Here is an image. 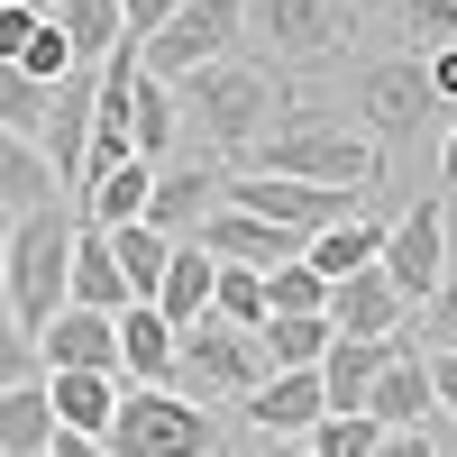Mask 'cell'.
Returning a JSON list of instances; mask_svg holds the SVG:
<instances>
[{
	"label": "cell",
	"mask_w": 457,
	"mask_h": 457,
	"mask_svg": "<svg viewBox=\"0 0 457 457\" xmlns=\"http://www.w3.org/2000/svg\"><path fill=\"white\" fill-rule=\"evenodd\" d=\"M247 174H284V183H320V193L366 202L375 174H385V156H375V146L348 129V110H329V101H284L275 129L256 137Z\"/></svg>",
	"instance_id": "cell-1"
},
{
	"label": "cell",
	"mask_w": 457,
	"mask_h": 457,
	"mask_svg": "<svg viewBox=\"0 0 457 457\" xmlns=\"http://www.w3.org/2000/svg\"><path fill=\"white\" fill-rule=\"evenodd\" d=\"M174 110H183V146L211 165H238L256 156V137L275 129V110H284V83L265 64H238V55H220L202 73H183L174 83Z\"/></svg>",
	"instance_id": "cell-2"
},
{
	"label": "cell",
	"mask_w": 457,
	"mask_h": 457,
	"mask_svg": "<svg viewBox=\"0 0 457 457\" xmlns=\"http://www.w3.org/2000/svg\"><path fill=\"white\" fill-rule=\"evenodd\" d=\"M64 284H73V211H19L10 238H0V312H10L28 338L64 312Z\"/></svg>",
	"instance_id": "cell-3"
},
{
	"label": "cell",
	"mask_w": 457,
	"mask_h": 457,
	"mask_svg": "<svg viewBox=\"0 0 457 457\" xmlns=\"http://www.w3.org/2000/svg\"><path fill=\"white\" fill-rule=\"evenodd\" d=\"M265 385V348H256V329H228V320H193V329H174V375H165V394L183 403H202V411H238L247 394Z\"/></svg>",
	"instance_id": "cell-4"
},
{
	"label": "cell",
	"mask_w": 457,
	"mask_h": 457,
	"mask_svg": "<svg viewBox=\"0 0 457 457\" xmlns=\"http://www.w3.org/2000/svg\"><path fill=\"white\" fill-rule=\"evenodd\" d=\"M430 120H448V101L430 92L421 55H385V64L357 73V92H348V129L375 146V156H385V146H421Z\"/></svg>",
	"instance_id": "cell-5"
},
{
	"label": "cell",
	"mask_w": 457,
	"mask_h": 457,
	"mask_svg": "<svg viewBox=\"0 0 457 457\" xmlns=\"http://www.w3.org/2000/svg\"><path fill=\"white\" fill-rule=\"evenodd\" d=\"M101 448L110 457H220V411L183 403L165 385H137V394H120V421H110Z\"/></svg>",
	"instance_id": "cell-6"
},
{
	"label": "cell",
	"mask_w": 457,
	"mask_h": 457,
	"mask_svg": "<svg viewBox=\"0 0 457 457\" xmlns=\"http://www.w3.org/2000/svg\"><path fill=\"white\" fill-rule=\"evenodd\" d=\"M238 10H247L238 37H256L275 64H329L357 37V0H238Z\"/></svg>",
	"instance_id": "cell-7"
},
{
	"label": "cell",
	"mask_w": 457,
	"mask_h": 457,
	"mask_svg": "<svg viewBox=\"0 0 457 457\" xmlns=\"http://www.w3.org/2000/svg\"><path fill=\"white\" fill-rule=\"evenodd\" d=\"M238 28H247L238 0H183V10L137 46V73L183 83V73H202V64H220V55H238Z\"/></svg>",
	"instance_id": "cell-8"
},
{
	"label": "cell",
	"mask_w": 457,
	"mask_h": 457,
	"mask_svg": "<svg viewBox=\"0 0 457 457\" xmlns=\"http://www.w3.org/2000/svg\"><path fill=\"white\" fill-rule=\"evenodd\" d=\"M220 202H228V211H247V220H265V228H293L302 247H312L320 228H338L348 211H366V202H348V193H320V183H284V174H247V165H228Z\"/></svg>",
	"instance_id": "cell-9"
},
{
	"label": "cell",
	"mask_w": 457,
	"mask_h": 457,
	"mask_svg": "<svg viewBox=\"0 0 457 457\" xmlns=\"http://www.w3.org/2000/svg\"><path fill=\"white\" fill-rule=\"evenodd\" d=\"M375 275L403 293V312H421V302L448 284V211H439V202H411V211L385 228V256H375Z\"/></svg>",
	"instance_id": "cell-10"
},
{
	"label": "cell",
	"mask_w": 457,
	"mask_h": 457,
	"mask_svg": "<svg viewBox=\"0 0 457 457\" xmlns=\"http://www.w3.org/2000/svg\"><path fill=\"white\" fill-rule=\"evenodd\" d=\"M220 183H228V165H211V156H174V165H156L146 228H156V238H193V228L220 211Z\"/></svg>",
	"instance_id": "cell-11"
},
{
	"label": "cell",
	"mask_w": 457,
	"mask_h": 457,
	"mask_svg": "<svg viewBox=\"0 0 457 457\" xmlns=\"http://www.w3.org/2000/svg\"><path fill=\"white\" fill-rule=\"evenodd\" d=\"M37 366L46 375H120V320L110 312H55L37 329Z\"/></svg>",
	"instance_id": "cell-12"
},
{
	"label": "cell",
	"mask_w": 457,
	"mask_h": 457,
	"mask_svg": "<svg viewBox=\"0 0 457 457\" xmlns=\"http://www.w3.org/2000/svg\"><path fill=\"white\" fill-rule=\"evenodd\" d=\"M320 375H265V385L238 403V421H247V439H312V421H320Z\"/></svg>",
	"instance_id": "cell-13"
},
{
	"label": "cell",
	"mask_w": 457,
	"mask_h": 457,
	"mask_svg": "<svg viewBox=\"0 0 457 457\" xmlns=\"http://www.w3.org/2000/svg\"><path fill=\"white\" fill-rule=\"evenodd\" d=\"M320 320H329L338 338H394L411 312H403V293L366 265V275H338V284H329V312H320Z\"/></svg>",
	"instance_id": "cell-14"
},
{
	"label": "cell",
	"mask_w": 457,
	"mask_h": 457,
	"mask_svg": "<svg viewBox=\"0 0 457 457\" xmlns=\"http://www.w3.org/2000/svg\"><path fill=\"white\" fill-rule=\"evenodd\" d=\"M146 193H156V165H92V183H83V202H73V220L83 228H137L146 220Z\"/></svg>",
	"instance_id": "cell-15"
},
{
	"label": "cell",
	"mask_w": 457,
	"mask_h": 457,
	"mask_svg": "<svg viewBox=\"0 0 457 457\" xmlns=\"http://www.w3.org/2000/svg\"><path fill=\"white\" fill-rule=\"evenodd\" d=\"M64 312H110V320L129 312L120 256H110V238H101V228H83V220H73V284H64Z\"/></svg>",
	"instance_id": "cell-16"
},
{
	"label": "cell",
	"mask_w": 457,
	"mask_h": 457,
	"mask_svg": "<svg viewBox=\"0 0 457 457\" xmlns=\"http://www.w3.org/2000/svg\"><path fill=\"white\" fill-rule=\"evenodd\" d=\"M120 375H46V411H55V430L73 439H110V421H120Z\"/></svg>",
	"instance_id": "cell-17"
},
{
	"label": "cell",
	"mask_w": 457,
	"mask_h": 457,
	"mask_svg": "<svg viewBox=\"0 0 457 457\" xmlns=\"http://www.w3.org/2000/svg\"><path fill=\"white\" fill-rule=\"evenodd\" d=\"M385 357H394V338H329V357L312 366V375H320V403H329V411H366Z\"/></svg>",
	"instance_id": "cell-18"
},
{
	"label": "cell",
	"mask_w": 457,
	"mask_h": 457,
	"mask_svg": "<svg viewBox=\"0 0 457 457\" xmlns=\"http://www.w3.org/2000/svg\"><path fill=\"white\" fill-rule=\"evenodd\" d=\"M174 375V320L156 312V302H129L120 312V385H165Z\"/></svg>",
	"instance_id": "cell-19"
},
{
	"label": "cell",
	"mask_w": 457,
	"mask_h": 457,
	"mask_svg": "<svg viewBox=\"0 0 457 457\" xmlns=\"http://www.w3.org/2000/svg\"><path fill=\"white\" fill-rule=\"evenodd\" d=\"M366 421L375 430H421L430 421V366L411 357V348L385 357V375H375V394H366Z\"/></svg>",
	"instance_id": "cell-20"
},
{
	"label": "cell",
	"mask_w": 457,
	"mask_h": 457,
	"mask_svg": "<svg viewBox=\"0 0 457 457\" xmlns=\"http://www.w3.org/2000/svg\"><path fill=\"white\" fill-rule=\"evenodd\" d=\"M183 146V110H174V83H156V73H137L129 83V156L165 165Z\"/></svg>",
	"instance_id": "cell-21"
},
{
	"label": "cell",
	"mask_w": 457,
	"mask_h": 457,
	"mask_svg": "<svg viewBox=\"0 0 457 457\" xmlns=\"http://www.w3.org/2000/svg\"><path fill=\"white\" fill-rule=\"evenodd\" d=\"M375 256H385V220H366V211H348L338 228H320V238L302 247V265H312L320 284H338V275H366Z\"/></svg>",
	"instance_id": "cell-22"
},
{
	"label": "cell",
	"mask_w": 457,
	"mask_h": 457,
	"mask_svg": "<svg viewBox=\"0 0 457 457\" xmlns=\"http://www.w3.org/2000/svg\"><path fill=\"white\" fill-rule=\"evenodd\" d=\"M211 284H220V265H211L193 238H174V256H165V284H156V312H165L174 329H193V320L211 312Z\"/></svg>",
	"instance_id": "cell-23"
},
{
	"label": "cell",
	"mask_w": 457,
	"mask_h": 457,
	"mask_svg": "<svg viewBox=\"0 0 457 457\" xmlns=\"http://www.w3.org/2000/svg\"><path fill=\"white\" fill-rule=\"evenodd\" d=\"M55 37H64V55L73 64H110V55H120L129 46V37H120V0H64V10H55Z\"/></svg>",
	"instance_id": "cell-24"
},
{
	"label": "cell",
	"mask_w": 457,
	"mask_h": 457,
	"mask_svg": "<svg viewBox=\"0 0 457 457\" xmlns=\"http://www.w3.org/2000/svg\"><path fill=\"white\" fill-rule=\"evenodd\" d=\"M46 202H55V174H46V156H37L28 137H10V129H0V220L46 211Z\"/></svg>",
	"instance_id": "cell-25"
},
{
	"label": "cell",
	"mask_w": 457,
	"mask_h": 457,
	"mask_svg": "<svg viewBox=\"0 0 457 457\" xmlns=\"http://www.w3.org/2000/svg\"><path fill=\"white\" fill-rule=\"evenodd\" d=\"M46 439H55L46 375H37V385H10V394H0V457H46Z\"/></svg>",
	"instance_id": "cell-26"
},
{
	"label": "cell",
	"mask_w": 457,
	"mask_h": 457,
	"mask_svg": "<svg viewBox=\"0 0 457 457\" xmlns=\"http://www.w3.org/2000/svg\"><path fill=\"white\" fill-rule=\"evenodd\" d=\"M329 320H265L256 329V348H265V375H312L320 357H329Z\"/></svg>",
	"instance_id": "cell-27"
},
{
	"label": "cell",
	"mask_w": 457,
	"mask_h": 457,
	"mask_svg": "<svg viewBox=\"0 0 457 457\" xmlns=\"http://www.w3.org/2000/svg\"><path fill=\"white\" fill-rule=\"evenodd\" d=\"M110 238V256H120V275H129V302H156V284H165V256H174V238H156V228H101Z\"/></svg>",
	"instance_id": "cell-28"
},
{
	"label": "cell",
	"mask_w": 457,
	"mask_h": 457,
	"mask_svg": "<svg viewBox=\"0 0 457 457\" xmlns=\"http://www.w3.org/2000/svg\"><path fill=\"white\" fill-rule=\"evenodd\" d=\"M394 348H411V357H457V265H448V284L421 302V312L394 329Z\"/></svg>",
	"instance_id": "cell-29"
},
{
	"label": "cell",
	"mask_w": 457,
	"mask_h": 457,
	"mask_svg": "<svg viewBox=\"0 0 457 457\" xmlns=\"http://www.w3.org/2000/svg\"><path fill=\"white\" fill-rule=\"evenodd\" d=\"M320 312H329V284H320L302 256L265 275V320H320Z\"/></svg>",
	"instance_id": "cell-30"
},
{
	"label": "cell",
	"mask_w": 457,
	"mask_h": 457,
	"mask_svg": "<svg viewBox=\"0 0 457 457\" xmlns=\"http://www.w3.org/2000/svg\"><path fill=\"white\" fill-rule=\"evenodd\" d=\"M211 320H228V329H265V275H247V265H220V284H211Z\"/></svg>",
	"instance_id": "cell-31"
},
{
	"label": "cell",
	"mask_w": 457,
	"mask_h": 457,
	"mask_svg": "<svg viewBox=\"0 0 457 457\" xmlns=\"http://www.w3.org/2000/svg\"><path fill=\"white\" fill-rule=\"evenodd\" d=\"M46 92H55V83H28L19 64H0V129L37 146V129H46Z\"/></svg>",
	"instance_id": "cell-32"
},
{
	"label": "cell",
	"mask_w": 457,
	"mask_h": 457,
	"mask_svg": "<svg viewBox=\"0 0 457 457\" xmlns=\"http://www.w3.org/2000/svg\"><path fill=\"white\" fill-rule=\"evenodd\" d=\"M375 439H385V430H375L366 411H320L302 448H312V457H375Z\"/></svg>",
	"instance_id": "cell-33"
},
{
	"label": "cell",
	"mask_w": 457,
	"mask_h": 457,
	"mask_svg": "<svg viewBox=\"0 0 457 457\" xmlns=\"http://www.w3.org/2000/svg\"><path fill=\"white\" fill-rule=\"evenodd\" d=\"M394 19H403V37H411V55L457 46V0H394Z\"/></svg>",
	"instance_id": "cell-34"
},
{
	"label": "cell",
	"mask_w": 457,
	"mask_h": 457,
	"mask_svg": "<svg viewBox=\"0 0 457 457\" xmlns=\"http://www.w3.org/2000/svg\"><path fill=\"white\" fill-rule=\"evenodd\" d=\"M37 375H46V366H37V338L0 312V394H10V385H37Z\"/></svg>",
	"instance_id": "cell-35"
},
{
	"label": "cell",
	"mask_w": 457,
	"mask_h": 457,
	"mask_svg": "<svg viewBox=\"0 0 457 457\" xmlns=\"http://www.w3.org/2000/svg\"><path fill=\"white\" fill-rule=\"evenodd\" d=\"M37 28H46L37 10H19V0H0V64H19V55L37 46Z\"/></svg>",
	"instance_id": "cell-36"
},
{
	"label": "cell",
	"mask_w": 457,
	"mask_h": 457,
	"mask_svg": "<svg viewBox=\"0 0 457 457\" xmlns=\"http://www.w3.org/2000/svg\"><path fill=\"white\" fill-rule=\"evenodd\" d=\"M174 10H183V0H120V37H129V46H146Z\"/></svg>",
	"instance_id": "cell-37"
},
{
	"label": "cell",
	"mask_w": 457,
	"mask_h": 457,
	"mask_svg": "<svg viewBox=\"0 0 457 457\" xmlns=\"http://www.w3.org/2000/svg\"><path fill=\"white\" fill-rule=\"evenodd\" d=\"M421 366H430V421L457 430V357H421Z\"/></svg>",
	"instance_id": "cell-38"
},
{
	"label": "cell",
	"mask_w": 457,
	"mask_h": 457,
	"mask_svg": "<svg viewBox=\"0 0 457 457\" xmlns=\"http://www.w3.org/2000/svg\"><path fill=\"white\" fill-rule=\"evenodd\" d=\"M375 457H439V448H430V430H385Z\"/></svg>",
	"instance_id": "cell-39"
},
{
	"label": "cell",
	"mask_w": 457,
	"mask_h": 457,
	"mask_svg": "<svg viewBox=\"0 0 457 457\" xmlns=\"http://www.w3.org/2000/svg\"><path fill=\"white\" fill-rule=\"evenodd\" d=\"M439 183L457 193V110H448V129H439Z\"/></svg>",
	"instance_id": "cell-40"
},
{
	"label": "cell",
	"mask_w": 457,
	"mask_h": 457,
	"mask_svg": "<svg viewBox=\"0 0 457 457\" xmlns=\"http://www.w3.org/2000/svg\"><path fill=\"white\" fill-rule=\"evenodd\" d=\"M46 457H110V448H101V439H73V430H55V439H46Z\"/></svg>",
	"instance_id": "cell-41"
},
{
	"label": "cell",
	"mask_w": 457,
	"mask_h": 457,
	"mask_svg": "<svg viewBox=\"0 0 457 457\" xmlns=\"http://www.w3.org/2000/svg\"><path fill=\"white\" fill-rule=\"evenodd\" d=\"M238 457H312V448H302V439H247Z\"/></svg>",
	"instance_id": "cell-42"
},
{
	"label": "cell",
	"mask_w": 457,
	"mask_h": 457,
	"mask_svg": "<svg viewBox=\"0 0 457 457\" xmlns=\"http://www.w3.org/2000/svg\"><path fill=\"white\" fill-rule=\"evenodd\" d=\"M0 238H10V220H0Z\"/></svg>",
	"instance_id": "cell-43"
}]
</instances>
